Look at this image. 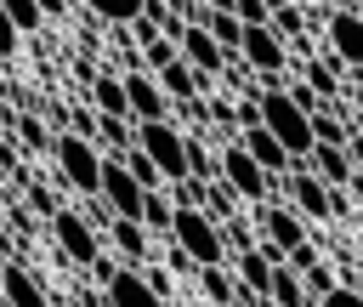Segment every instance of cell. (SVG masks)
<instances>
[{"instance_id":"cell-1","label":"cell","mask_w":363,"mask_h":307,"mask_svg":"<svg viewBox=\"0 0 363 307\" xmlns=\"http://www.w3.org/2000/svg\"><path fill=\"white\" fill-rule=\"evenodd\" d=\"M255 108H261V131H272V136L289 148V159H295V165H306V159H312V148H318V136H312V114H306V108H295L284 85H278V91H261V97H255Z\"/></svg>"},{"instance_id":"cell-2","label":"cell","mask_w":363,"mask_h":307,"mask_svg":"<svg viewBox=\"0 0 363 307\" xmlns=\"http://www.w3.org/2000/svg\"><path fill=\"white\" fill-rule=\"evenodd\" d=\"M51 159H57V176L74 188V193H102V148L96 142H85V136H74V131H57V142H51Z\"/></svg>"},{"instance_id":"cell-3","label":"cell","mask_w":363,"mask_h":307,"mask_svg":"<svg viewBox=\"0 0 363 307\" xmlns=\"http://www.w3.org/2000/svg\"><path fill=\"white\" fill-rule=\"evenodd\" d=\"M170 239H176V250H187L199 267H221V262H227V233H221V222H210L204 210L176 205V227H170Z\"/></svg>"},{"instance_id":"cell-4","label":"cell","mask_w":363,"mask_h":307,"mask_svg":"<svg viewBox=\"0 0 363 307\" xmlns=\"http://www.w3.org/2000/svg\"><path fill=\"white\" fill-rule=\"evenodd\" d=\"M136 148L159 165V176H164L170 188L193 176V171H187V131H176L170 119H159V125H136Z\"/></svg>"},{"instance_id":"cell-5","label":"cell","mask_w":363,"mask_h":307,"mask_svg":"<svg viewBox=\"0 0 363 307\" xmlns=\"http://www.w3.org/2000/svg\"><path fill=\"white\" fill-rule=\"evenodd\" d=\"M284 205L295 210V216H306V222H329V216H346V199L335 193V188H323L306 165H295L289 176H284Z\"/></svg>"},{"instance_id":"cell-6","label":"cell","mask_w":363,"mask_h":307,"mask_svg":"<svg viewBox=\"0 0 363 307\" xmlns=\"http://www.w3.org/2000/svg\"><path fill=\"white\" fill-rule=\"evenodd\" d=\"M216 171H221V182H227L238 199H250V205H255V199H272V188H278V182L250 159V148H244V142H227V148L216 154Z\"/></svg>"},{"instance_id":"cell-7","label":"cell","mask_w":363,"mask_h":307,"mask_svg":"<svg viewBox=\"0 0 363 307\" xmlns=\"http://www.w3.org/2000/svg\"><path fill=\"white\" fill-rule=\"evenodd\" d=\"M51 239H57V256L74 262V267H96V256H102V239H96L91 216H79V210H57L51 216Z\"/></svg>"},{"instance_id":"cell-8","label":"cell","mask_w":363,"mask_h":307,"mask_svg":"<svg viewBox=\"0 0 363 307\" xmlns=\"http://www.w3.org/2000/svg\"><path fill=\"white\" fill-rule=\"evenodd\" d=\"M102 205H108L119 222H142V205H147V188H142L113 154L102 159Z\"/></svg>"},{"instance_id":"cell-9","label":"cell","mask_w":363,"mask_h":307,"mask_svg":"<svg viewBox=\"0 0 363 307\" xmlns=\"http://www.w3.org/2000/svg\"><path fill=\"white\" fill-rule=\"evenodd\" d=\"M244 63H250V74H261V80H272V91L284 85V74L295 68L289 63V51H284V40L272 34V28H244V51H238Z\"/></svg>"},{"instance_id":"cell-10","label":"cell","mask_w":363,"mask_h":307,"mask_svg":"<svg viewBox=\"0 0 363 307\" xmlns=\"http://www.w3.org/2000/svg\"><path fill=\"white\" fill-rule=\"evenodd\" d=\"M323 40H329V57L340 68H363V17L352 6L323 11Z\"/></svg>"},{"instance_id":"cell-11","label":"cell","mask_w":363,"mask_h":307,"mask_svg":"<svg viewBox=\"0 0 363 307\" xmlns=\"http://www.w3.org/2000/svg\"><path fill=\"white\" fill-rule=\"evenodd\" d=\"M176 51H182V63H187V68H193V74H199L204 85H210L216 74H227V68L238 63V57H227V51H221V45H216V40L204 34V28H193V23H187V34L176 40Z\"/></svg>"},{"instance_id":"cell-12","label":"cell","mask_w":363,"mask_h":307,"mask_svg":"<svg viewBox=\"0 0 363 307\" xmlns=\"http://www.w3.org/2000/svg\"><path fill=\"white\" fill-rule=\"evenodd\" d=\"M284 256L272 250V244H255V250H244L238 256V301H267V290H272V267H278Z\"/></svg>"},{"instance_id":"cell-13","label":"cell","mask_w":363,"mask_h":307,"mask_svg":"<svg viewBox=\"0 0 363 307\" xmlns=\"http://www.w3.org/2000/svg\"><path fill=\"white\" fill-rule=\"evenodd\" d=\"M125 97H130V119L136 125H159V119H170V97L159 91V80L153 74H125Z\"/></svg>"},{"instance_id":"cell-14","label":"cell","mask_w":363,"mask_h":307,"mask_svg":"<svg viewBox=\"0 0 363 307\" xmlns=\"http://www.w3.org/2000/svg\"><path fill=\"white\" fill-rule=\"evenodd\" d=\"M102 296H108V307H164V296L147 284V273H136V267H119L108 284H102Z\"/></svg>"},{"instance_id":"cell-15","label":"cell","mask_w":363,"mask_h":307,"mask_svg":"<svg viewBox=\"0 0 363 307\" xmlns=\"http://www.w3.org/2000/svg\"><path fill=\"white\" fill-rule=\"evenodd\" d=\"M238 142L250 148V159H255V165H261V171H267L272 182H284V176L295 171V159H289V148H284V142H278L272 131H261V125H250V131H244Z\"/></svg>"},{"instance_id":"cell-16","label":"cell","mask_w":363,"mask_h":307,"mask_svg":"<svg viewBox=\"0 0 363 307\" xmlns=\"http://www.w3.org/2000/svg\"><path fill=\"white\" fill-rule=\"evenodd\" d=\"M261 227H267V244H272L284 262H289L295 244H306V216H295L289 205H267V210H261Z\"/></svg>"},{"instance_id":"cell-17","label":"cell","mask_w":363,"mask_h":307,"mask_svg":"<svg viewBox=\"0 0 363 307\" xmlns=\"http://www.w3.org/2000/svg\"><path fill=\"white\" fill-rule=\"evenodd\" d=\"M91 108H96L102 119H130L125 74H113V68H96V74H91Z\"/></svg>"},{"instance_id":"cell-18","label":"cell","mask_w":363,"mask_h":307,"mask_svg":"<svg viewBox=\"0 0 363 307\" xmlns=\"http://www.w3.org/2000/svg\"><path fill=\"white\" fill-rule=\"evenodd\" d=\"M306 171H312L323 188H335V193H346V188L357 182V171H352V154H346V148H312Z\"/></svg>"},{"instance_id":"cell-19","label":"cell","mask_w":363,"mask_h":307,"mask_svg":"<svg viewBox=\"0 0 363 307\" xmlns=\"http://www.w3.org/2000/svg\"><path fill=\"white\" fill-rule=\"evenodd\" d=\"M0 290H6V307H51L45 290H40V279H34L23 262H6V267H0Z\"/></svg>"},{"instance_id":"cell-20","label":"cell","mask_w":363,"mask_h":307,"mask_svg":"<svg viewBox=\"0 0 363 307\" xmlns=\"http://www.w3.org/2000/svg\"><path fill=\"white\" fill-rule=\"evenodd\" d=\"M295 74L323 97V108H340V63L335 57H306V63H295Z\"/></svg>"},{"instance_id":"cell-21","label":"cell","mask_w":363,"mask_h":307,"mask_svg":"<svg viewBox=\"0 0 363 307\" xmlns=\"http://www.w3.org/2000/svg\"><path fill=\"white\" fill-rule=\"evenodd\" d=\"M108 244L119 250V262H125V267L147 262V250H153V244H147V227H142V222H119V216L108 222Z\"/></svg>"},{"instance_id":"cell-22","label":"cell","mask_w":363,"mask_h":307,"mask_svg":"<svg viewBox=\"0 0 363 307\" xmlns=\"http://www.w3.org/2000/svg\"><path fill=\"white\" fill-rule=\"evenodd\" d=\"M267 301H272V307H306L312 296H306V279H301L289 262H278V267H272V290H267Z\"/></svg>"},{"instance_id":"cell-23","label":"cell","mask_w":363,"mask_h":307,"mask_svg":"<svg viewBox=\"0 0 363 307\" xmlns=\"http://www.w3.org/2000/svg\"><path fill=\"white\" fill-rule=\"evenodd\" d=\"M85 11H91V17H102V23L136 28V23H142V11H147V0H91Z\"/></svg>"},{"instance_id":"cell-24","label":"cell","mask_w":363,"mask_h":307,"mask_svg":"<svg viewBox=\"0 0 363 307\" xmlns=\"http://www.w3.org/2000/svg\"><path fill=\"white\" fill-rule=\"evenodd\" d=\"M312 136H318V148H346L357 131H346V119H340V108H323L318 119H312Z\"/></svg>"},{"instance_id":"cell-25","label":"cell","mask_w":363,"mask_h":307,"mask_svg":"<svg viewBox=\"0 0 363 307\" xmlns=\"http://www.w3.org/2000/svg\"><path fill=\"white\" fill-rule=\"evenodd\" d=\"M11 142H23L28 154H51V142H57V136L45 131V119H40V114H17V131H11Z\"/></svg>"},{"instance_id":"cell-26","label":"cell","mask_w":363,"mask_h":307,"mask_svg":"<svg viewBox=\"0 0 363 307\" xmlns=\"http://www.w3.org/2000/svg\"><path fill=\"white\" fill-rule=\"evenodd\" d=\"M199 290H204L216 307H233V296H238V284L227 279V267H199Z\"/></svg>"},{"instance_id":"cell-27","label":"cell","mask_w":363,"mask_h":307,"mask_svg":"<svg viewBox=\"0 0 363 307\" xmlns=\"http://www.w3.org/2000/svg\"><path fill=\"white\" fill-rule=\"evenodd\" d=\"M113 159H119V165H125V171H130V176H136V182H142L147 193H153V188L164 182V176H159V165H153V159H147L142 148H125V154H113Z\"/></svg>"},{"instance_id":"cell-28","label":"cell","mask_w":363,"mask_h":307,"mask_svg":"<svg viewBox=\"0 0 363 307\" xmlns=\"http://www.w3.org/2000/svg\"><path fill=\"white\" fill-rule=\"evenodd\" d=\"M142 227H159V233H170L176 227V205L170 199H159V188L147 193V205H142Z\"/></svg>"},{"instance_id":"cell-29","label":"cell","mask_w":363,"mask_h":307,"mask_svg":"<svg viewBox=\"0 0 363 307\" xmlns=\"http://www.w3.org/2000/svg\"><path fill=\"white\" fill-rule=\"evenodd\" d=\"M6 11H11V23H17V34H34V28L45 23V11H40V0H6Z\"/></svg>"},{"instance_id":"cell-30","label":"cell","mask_w":363,"mask_h":307,"mask_svg":"<svg viewBox=\"0 0 363 307\" xmlns=\"http://www.w3.org/2000/svg\"><path fill=\"white\" fill-rule=\"evenodd\" d=\"M301 17H306L301 6H272V23H267V28H272L278 40H284V34H295V40H301V28H306Z\"/></svg>"},{"instance_id":"cell-31","label":"cell","mask_w":363,"mask_h":307,"mask_svg":"<svg viewBox=\"0 0 363 307\" xmlns=\"http://www.w3.org/2000/svg\"><path fill=\"white\" fill-rule=\"evenodd\" d=\"M17 40H23V34H17V23H11V11H6V0H0V63L17 57Z\"/></svg>"},{"instance_id":"cell-32","label":"cell","mask_w":363,"mask_h":307,"mask_svg":"<svg viewBox=\"0 0 363 307\" xmlns=\"http://www.w3.org/2000/svg\"><path fill=\"white\" fill-rule=\"evenodd\" d=\"M187 171L204 182L210 176V154H204V136H187Z\"/></svg>"},{"instance_id":"cell-33","label":"cell","mask_w":363,"mask_h":307,"mask_svg":"<svg viewBox=\"0 0 363 307\" xmlns=\"http://www.w3.org/2000/svg\"><path fill=\"white\" fill-rule=\"evenodd\" d=\"M289 267H295V273L306 279V273L318 267V244H312V239H306V244H295V250H289Z\"/></svg>"},{"instance_id":"cell-34","label":"cell","mask_w":363,"mask_h":307,"mask_svg":"<svg viewBox=\"0 0 363 307\" xmlns=\"http://www.w3.org/2000/svg\"><path fill=\"white\" fill-rule=\"evenodd\" d=\"M28 205H34V210H40V216H45V222H51V216H57V210H62V205H57V193H51V188H28Z\"/></svg>"},{"instance_id":"cell-35","label":"cell","mask_w":363,"mask_h":307,"mask_svg":"<svg viewBox=\"0 0 363 307\" xmlns=\"http://www.w3.org/2000/svg\"><path fill=\"white\" fill-rule=\"evenodd\" d=\"M318 307H363V296H357L352 284H335V290H329V296H323Z\"/></svg>"},{"instance_id":"cell-36","label":"cell","mask_w":363,"mask_h":307,"mask_svg":"<svg viewBox=\"0 0 363 307\" xmlns=\"http://www.w3.org/2000/svg\"><path fill=\"white\" fill-rule=\"evenodd\" d=\"M346 154H352V171L363 176V136H352V142H346Z\"/></svg>"},{"instance_id":"cell-37","label":"cell","mask_w":363,"mask_h":307,"mask_svg":"<svg viewBox=\"0 0 363 307\" xmlns=\"http://www.w3.org/2000/svg\"><path fill=\"white\" fill-rule=\"evenodd\" d=\"M352 290H357V296H363V267H357V273H352Z\"/></svg>"},{"instance_id":"cell-38","label":"cell","mask_w":363,"mask_h":307,"mask_svg":"<svg viewBox=\"0 0 363 307\" xmlns=\"http://www.w3.org/2000/svg\"><path fill=\"white\" fill-rule=\"evenodd\" d=\"M352 102H357V114H363V85H357V91H352Z\"/></svg>"},{"instance_id":"cell-39","label":"cell","mask_w":363,"mask_h":307,"mask_svg":"<svg viewBox=\"0 0 363 307\" xmlns=\"http://www.w3.org/2000/svg\"><path fill=\"white\" fill-rule=\"evenodd\" d=\"M352 11H357V17H363V0H352Z\"/></svg>"},{"instance_id":"cell-40","label":"cell","mask_w":363,"mask_h":307,"mask_svg":"<svg viewBox=\"0 0 363 307\" xmlns=\"http://www.w3.org/2000/svg\"><path fill=\"white\" fill-rule=\"evenodd\" d=\"M0 227H6V205H0Z\"/></svg>"},{"instance_id":"cell-41","label":"cell","mask_w":363,"mask_h":307,"mask_svg":"<svg viewBox=\"0 0 363 307\" xmlns=\"http://www.w3.org/2000/svg\"><path fill=\"white\" fill-rule=\"evenodd\" d=\"M357 136H363V131H357Z\"/></svg>"}]
</instances>
